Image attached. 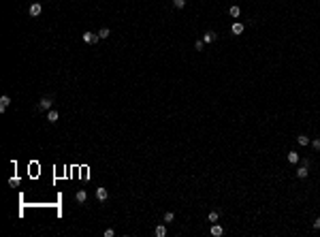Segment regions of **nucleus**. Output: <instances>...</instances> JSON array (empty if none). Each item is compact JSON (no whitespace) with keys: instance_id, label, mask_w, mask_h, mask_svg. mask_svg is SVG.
Wrapping results in <instances>:
<instances>
[{"instance_id":"5701e85b","label":"nucleus","mask_w":320,"mask_h":237,"mask_svg":"<svg viewBox=\"0 0 320 237\" xmlns=\"http://www.w3.org/2000/svg\"><path fill=\"white\" fill-rule=\"evenodd\" d=\"M113 235H115V231H113V229H107V231H105V237H113Z\"/></svg>"},{"instance_id":"6ab92c4d","label":"nucleus","mask_w":320,"mask_h":237,"mask_svg":"<svg viewBox=\"0 0 320 237\" xmlns=\"http://www.w3.org/2000/svg\"><path fill=\"white\" fill-rule=\"evenodd\" d=\"M173 218H175V216H173V212H166L165 214V222H173Z\"/></svg>"},{"instance_id":"9d476101","label":"nucleus","mask_w":320,"mask_h":237,"mask_svg":"<svg viewBox=\"0 0 320 237\" xmlns=\"http://www.w3.org/2000/svg\"><path fill=\"white\" fill-rule=\"evenodd\" d=\"M75 199H77L79 203H85V199H88V192H85V190H79V192L75 194Z\"/></svg>"},{"instance_id":"6e6552de","label":"nucleus","mask_w":320,"mask_h":237,"mask_svg":"<svg viewBox=\"0 0 320 237\" xmlns=\"http://www.w3.org/2000/svg\"><path fill=\"white\" fill-rule=\"evenodd\" d=\"M231 32H233V34H241V32H243V24L235 22V24L231 26Z\"/></svg>"},{"instance_id":"ddd939ff","label":"nucleus","mask_w":320,"mask_h":237,"mask_svg":"<svg viewBox=\"0 0 320 237\" xmlns=\"http://www.w3.org/2000/svg\"><path fill=\"white\" fill-rule=\"evenodd\" d=\"M286 158H288V162H292V165H295V162H299V154H297V152H288V156H286Z\"/></svg>"},{"instance_id":"39448f33","label":"nucleus","mask_w":320,"mask_h":237,"mask_svg":"<svg viewBox=\"0 0 320 237\" xmlns=\"http://www.w3.org/2000/svg\"><path fill=\"white\" fill-rule=\"evenodd\" d=\"M58 118H60L58 111H53V109H49V111H47V122H49V124H56Z\"/></svg>"},{"instance_id":"b1692460","label":"nucleus","mask_w":320,"mask_h":237,"mask_svg":"<svg viewBox=\"0 0 320 237\" xmlns=\"http://www.w3.org/2000/svg\"><path fill=\"white\" fill-rule=\"evenodd\" d=\"M314 229H320V218L316 220V222H314Z\"/></svg>"},{"instance_id":"4be33fe9","label":"nucleus","mask_w":320,"mask_h":237,"mask_svg":"<svg viewBox=\"0 0 320 237\" xmlns=\"http://www.w3.org/2000/svg\"><path fill=\"white\" fill-rule=\"evenodd\" d=\"M203 45H205V41H196V43H194V47L199 49V51H201V49H203Z\"/></svg>"},{"instance_id":"a211bd4d","label":"nucleus","mask_w":320,"mask_h":237,"mask_svg":"<svg viewBox=\"0 0 320 237\" xmlns=\"http://www.w3.org/2000/svg\"><path fill=\"white\" fill-rule=\"evenodd\" d=\"M19 182H22V179L17 178V175H13V178L9 179V184H11V186H19Z\"/></svg>"},{"instance_id":"2eb2a0df","label":"nucleus","mask_w":320,"mask_h":237,"mask_svg":"<svg viewBox=\"0 0 320 237\" xmlns=\"http://www.w3.org/2000/svg\"><path fill=\"white\" fill-rule=\"evenodd\" d=\"M109 34H111V32H109V28H100V30H98V39H107Z\"/></svg>"},{"instance_id":"412c9836","label":"nucleus","mask_w":320,"mask_h":237,"mask_svg":"<svg viewBox=\"0 0 320 237\" xmlns=\"http://www.w3.org/2000/svg\"><path fill=\"white\" fill-rule=\"evenodd\" d=\"M312 147L314 150H320V139H312Z\"/></svg>"},{"instance_id":"1a4fd4ad","label":"nucleus","mask_w":320,"mask_h":237,"mask_svg":"<svg viewBox=\"0 0 320 237\" xmlns=\"http://www.w3.org/2000/svg\"><path fill=\"white\" fill-rule=\"evenodd\" d=\"M307 173H309V171H307V167H305V165H301L299 169H297V178H301V179L307 178Z\"/></svg>"},{"instance_id":"dca6fc26","label":"nucleus","mask_w":320,"mask_h":237,"mask_svg":"<svg viewBox=\"0 0 320 237\" xmlns=\"http://www.w3.org/2000/svg\"><path fill=\"white\" fill-rule=\"evenodd\" d=\"M213 39H216V34H213V32H205V36H203V41H205V43H211Z\"/></svg>"},{"instance_id":"20e7f679","label":"nucleus","mask_w":320,"mask_h":237,"mask_svg":"<svg viewBox=\"0 0 320 237\" xmlns=\"http://www.w3.org/2000/svg\"><path fill=\"white\" fill-rule=\"evenodd\" d=\"M96 199H98V201H107V199H109L107 188H96Z\"/></svg>"},{"instance_id":"aec40b11","label":"nucleus","mask_w":320,"mask_h":237,"mask_svg":"<svg viewBox=\"0 0 320 237\" xmlns=\"http://www.w3.org/2000/svg\"><path fill=\"white\" fill-rule=\"evenodd\" d=\"M209 222H218V212H211V214H209Z\"/></svg>"},{"instance_id":"f257e3e1","label":"nucleus","mask_w":320,"mask_h":237,"mask_svg":"<svg viewBox=\"0 0 320 237\" xmlns=\"http://www.w3.org/2000/svg\"><path fill=\"white\" fill-rule=\"evenodd\" d=\"M51 105H53V98H51V96H43V98L38 100V109H41V111H49Z\"/></svg>"},{"instance_id":"f3484780","label":"nucleus","mask_w":320,"mask_h":237,"mask_svg":"<svg viewBox=\"0 0 320 237\" xmlns=\"http://www.w3.org/2000/svg\"><path fill=\"white\" fill-rule=\"evenodd\" d=\"M173 4H175V9H184L186 7V0H173Z\"/></svg>"},{"instance_id":"9b49d317","label":"nucleus","mask_w":320,"mask_h":237,"mask_svg":"<svg viewBox=\"0 0 320 237\" xmlns=\"http://www.w3.org/2000/svg\"><path fill=\"white\" fill-rule=\"evenodd\" d=\"M154 233H156V237H165V235H166V226H165V224L156 226V231H154Z\"/></svg>"},{"instance_id":"f03ea898","label":"nucleus","mask_w":320,"mask_h":237,"mask_svg":"<svg viewBox=\"0 0 320 237\" xmlns=\"http://www.w3.org/2000/svg\"><path fill=\"white\" fill-rule=\"evenodd\" d=\"M83 43H88V45L98 43V34H94V32H83Z\"/></svg>"},{"instance_id":"423d86ee","label":"nucleus","mask_w":320,"mask_h":237,"mask_svg":"<svg viewBox=\"0 0 320 237\" xmlns=\"http://www.w3.org/2000/svg\"><path fill=\"white\" fill-rule=\"evenodd\" d=\"M222 233H224V229H222L220 224H216V222H213V226H211V235H213V237H222Z\"/></svg>"},{"instance_id":"f8f14e48","label":"nucleus","mask_w":320,"mask_h":237,"mask_svg":"<svg viewBox=\"0 0 320 237\" xmlns=\"http://www.w3.org/2000/svg\"><path fill=\"white\" fill-rule=\"evenodd\" d=\"M297 143H299V145H307V143H312V141H309V137H305V135H299V137H297Z\"/></svg>"},{"instance_id":"0eeeda50","label":"nucleus","mask_w":320,"mask_h":237,"mask_svg":"<svg viewBox=\"0 0 320 237\" xmlns=\"http://www.w3.org/2000/svg\"><path fill=\"white\" fill-rule=\"evenodd\" d=\"M9 103H11V98H9L7 94H2V96H0V111H4V109L9 107Z\"/></svg>"},{"instance_id":"4468645a","label":"nucleus","mask_w":320,"mask_h":237,"mask_svg":"<svg viewBox=\"0 0 320 237\" xmlns=\"http://www.w3.org/2000/svg\"><path fill=\"white\" fill-rule=\"evenodd\" d=\"M228 13H231V15H233V17H239V13H241V9H239L237 4H233V7H231V9H228Z\"/></svg>"},{"instance_id":"7ed1b4c3","label":"nucleus","mask_w":320,"mask_h":237,"mask_svg":"<svg viewBox=\"0 0 320 237\" xmlns=\"http://www.w3.org/2000/svg\"><path fill=\"white\" fill-rule=\"evenodd\" d=\"M41 11H43V7H41L38 2H32V4H30V9H28V13H30L32 17H36V15H41Z\"/></svg>"}]
</instances>
